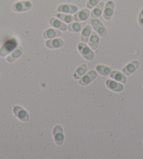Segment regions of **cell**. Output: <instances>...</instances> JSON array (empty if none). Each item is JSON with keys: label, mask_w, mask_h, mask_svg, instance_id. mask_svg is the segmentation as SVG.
<instances>
[{"label": "cell", "mask_w": 143, "mask_h": 159, "mask_svg": "<svg viewBox=\"0 0 143 159\" xmlns=\"http://www.w3.org/2000/svg\"><path fill=\"white\" fill-rule=\"evenodd\" d=\"M16 46H17V42L15 39H12L7 41L0 49V56L2 57L7 56L10 52L14 50Z\"/></svg>", "instance_id": "6da1fadb"}, {"label": "cell", "mask_w": 143, "mask_h": 159, "mask_svg": "<svg viewBox=\"0 0 143 159\" xmlns=\"http://www.w3.org/2000/svg\"><path fill=\"white\" fill-rule=\"evenodd\" d=\"M78 50L79 53L81 54L84 58L89 60V61H92L94 58V53L92 51L91 49L86 44L83 43H79L78 44Z\"/></svg>", "instance_id": "7a4b0ae2"}, {"label": "cell", "mask_w": 143, "mask_h": 159, "mask_svg": "<svg viewBox=\"0 0 143 159\" xmlns=\"http://www.w3.org/2000/svg\"><path fill=\"white\" fill-rule=\"evenodd\" d=\"M90 24H91L95 31L101 37H104L107 35V30L104 25L102 23L100 20L95 18H92L90 20Z\"/></svg>", "instance_id": "3957f363"}, {"label": "cell", "mask_w": 143, "mask_h": 159, "mask_svg": "<svg viewBox=\"0 0 143 159\" xmlns=\"http://www.w3.org/2000/svg\"><path fill=\"white\" fill-rule=\"evenodd\" d=\"M32 4L30 1L17 2L13 4V10L16 12H23L28 11L32 8Z\"/></svg>", "instance_id": "277c9868"}, {"label": "cell", "mask_w": 143, "mask_h": 159, "mask_svg": "<svg viewBox=\"0 0 143 159\" xmlns=\"http://www.w3.org/2000/svg\"><path fill=\"white\" fill-rule=\"evenodd\" d=\"M54 140L58 145L62 144L64 142V135H63L62 128L60 125H57L53 128Z\"/></svg>", "instance_id": "5b68a950"}, {"label": "cell", "mask_w": 143, "mask_h": 159, "mask_svg": "<svg viewBox=\"0 0 143 159\" xmlns=\"http://www.w3.org/2000/svg\"><path fill=\"white\" fill-rule=\"evenodd\" d=\"M96 77H97V72L95 70H90L79 81V83L81 86H87Z\"/></svg>", "instance_id": "8992f818"}, {"label": "cell", "mask_w": 143, "mask_h": 159, "mask_svg": "<svg viewBox=\"0 0 143 159\" xmlns=\"http://www.w3.org/2000/svg\"><path fill=\"white\" fill-rule=\"evenodd\" d=\"M114 9V3L112 1H108L105 4L104 8L103 17L107 20H110L112 17Z\"/></svg>", "instance_id": "52a82bcc"}, {"label": "cell", "mask_w": 143, "mask_h": 159, "mask_svg": "<svg viewBox=\"0 0 143 159\" xmlns=\"http://www.w3.org/2000/svg\"><path fill=\"white\" fill-rule=\"evenodd\" d=\"M77 11H78V7L74 4H60V6L58 7V12L70 13V14L75 13Z\"/></svg>", "instance_id": "ba28073f"}, {"label": "cell", "mask_w": 143, "mask_h": 159, "mask_svg": "<svg viewBox=\"0 0 143 159\" xmlns=\"http://www.w3.org/2000/svg\"><path fill=\"white\" fill-rule=\"evenodd\" d=\"M13 113H14L15 116L18 119L23 120V121H27L29 119V115L27 114V112L24 109L21 107H14V108H13Z\"/></svg>", "instance_id": "9c48e42d"}, {"label": "cell", "mask_w": 143, "mask_h": 159, "mask_svg": "<svg viewBox=\"0 0 143 159\" xmlns=\"http://www.w3.org/2000/svg\"><path fill=\"white\" fill-rule=\"evenodd\" d=\"M90 15V11L89 9H81V11H79L76 13H75V15L74 16V20L75 21L77 22H83V21H86L88 18L89 17Z\"/></svg>", "instance_id": "30bf717a"}, {"label": "cell", "mask_w": 143, "mask_h": 159, "mask_svg": "<svg viewBox=\"0 0 143 159\" xmlns=\"http://www.w3.org/2000/svg\"><path fill=\"white\" fill-rule=\"evenodd\" d=\"M139 62L137 60H134V61L129 63L128 65H126L125 67H123V72L126 75H131L133 74L135 71H136L139 67Z\"/></svg>", "instance_id": "8fae6325"}, {"label": "cell", "mask_w": 143, "mask_h": 159, "mask_svg": "<svg viewBox=\"0 0 143 159\" xmlns=\"http://www.w3.org/2000/svg\"><path fill=\"white\" fill-rule=\"evenodd\" d=\"M64 44V42L61 39H52L46 41V46L49 48H59Z\"/></svg>", "instance_id": "7c38bea8"}, {"label": "cell", "mask_w": 143, "mask_h": 159, "mask_svg": "<svg viewBox=\"0 0 143 159\" xmlns=\"http://www.w3.org/2000/svg\"><path fill=\"white\" fill-rule=\"evenodd\" d=\"M61 32L60 30H58L53 28H50L46 30V31L44 32V38L45 39H53V38L56 37H58L60 36H61Z\"/></svg>", "instance_id": "4fadbf2b"}, {"label": "cell", "mask_w": 143, "mask_h": 159, "mask_svg": "<svg viewBox=\"0 0 143 159\" xmlns=\"http://www.w3.org/2000/svg\"><path fill=\"white\" fill-rule=\"evenodd\" d=\"M23 48H22L21 46H18V47L15 48L14 50L12 51V53L7 57V60L9 62H13L16 59H18L19 57L21 56V55L23 54Z\"/></svg>", "instance_id": "5bb4252c"}, {"label": "cell", "mask_w": 143, "mask_h": 159, "mask_svg": "<svg viewBox=\"0 0 143 159\" xmlns=\"http://www.w3.org/2000/svg\"><path fill=\"white\" fill-rule=\"evenodd\" d=\"M106 85L109 89H110L115 92H120L123 90V86L122 84L117 83V81L107 80Z\"/></svg>", "instance_id": "9a60e30c"}, {"label": "cell", "mask_w": 143, "mask_h": 159, "mask_svg": "<svg viewBox=\"0 0 143 159\" xmlns=\"http://www.w3.org/2000/svg\"><path fill=\"white\" fill-rule=\"evenodd\" d=\"M49 23H50V25L52 27L62 30V31H65L67 29V26L66 25V24L55 18H51L49 19Z\"/></svg>", "instance_id": "2e32d148"}, {"label": "cell", "mask_w": 143, "mask_h": 159, "mask_svg": "<svg viewBox=\"0 0 143 159\" xmlns=\"http://www.w3.org/2000/svg\"><path fill=\"white\" fill-rule=\"evenodd\" d=\"M91 27L89 25L84 27L81 34V41L82 42L86 43L89 42V38L90 37V34H91Z\"/></svg>", "instance_id": "e0dca14e"}, {"label": "cell", "mask_w": 143, "mask_h": 159, "mask_svg": "<svg viewBox=\"0 0 143 159\" xmlns=\"http://www.w3.org/2000/svg\"><path fill=\"white\" fill-rule=\"evenodd\" d=\"M85 26V23H79V22H76V23H70L68 25L67 29L70 30V32H80L81 30Z\"/></svg>", "instance_id": "ac0fdd59"}, {"label": "cell", "mask_w": 143, "mask_h": 159, "mask_svg": "<svg viewBox=\"0 0 143 159\" xmlns=\"http://www.w3.org/2000/svg\"><path fill=\"white\" fill-rule=\"evenodd\" d=\"M104 6V2H101L100 3L96 5V7L91 13V18H99L102 14V12H103V7Z\"/></svg>", "instance_id": "d6986e66"}, {"label": "cell", "mask_w": 143, "mask_h": 159, "mask_svg": "<svg viewBox=\"0 0 143 159\" xmlns=\"http://www.w3.org/2000/svg\"><path fill=\"white\" fill-rule=\"evenodd\" d=\"M110 76L111 78L115 79L117 81L121 82V83H126V77L122 72H119V71H113V72H112L110 73Z\"/></svg>", "instance_id": "ffe728a7"}, {"label": "cell", "mask_w": 143, "mask_h": 159, "mask_svg": "<svg viewBox=\"0 0 143 159\" xmlns=\"http://www.w3.org/2000/svg\"><path fill=\"white\" fill-rule=\"evenodd\" d=\"M99 44V36L95 32H91V36H90L89 40V46L93 50H95L98 48Z\"/></svg>", "instance_id": "44dd1931"}, {"label": "cell", "mask_w": 143, "mask_h": 159, "mask_svg": "<svg viewBox=\"0 0 143 159\" xmlns=\"http://www.w3.org/2000/svg\"><path fill=\"white\" fill-rule=\"evenodd\" d=\"M87 71V66L86 65L83 64L79 66V67L76 68V70H75V72H74V75L73 76L74 78L75 79H78L80 77H81L82 76L84 75H85Z\"/></svg>", "instance_id": "7402d4cb"}, {"label": "cell", "mask_w": 143, "mask_h": 159, "mask_svg": "<svg viewBox=\"0 0 143 159\" xmlns=\"http://www.w3.org/2000/svg\"><path fill=\"white\" fill-rule=\"evenodd\" d=\"M95 70L97 72H98V73L100 74V75L104 76L109 75L112 72V69L110 67H107L105 65H97L95 67Z\"/></svg>", "instance_id": "603a6c76"}, {"label": "cell", "mask_w": 143, "mask_h": 159, "mask_svg": "<svg viewBox=\"0 0 143 159\" xmlns=\"http://www.w3.org/2000/svg\"><path fill=\"white\" fill-rule=\"evenodd\" d=\"M57 18H59L60 20H62L65 23H70L73 21L74 18L71 15H67V14H63V13H58L56 15Z\"/></svg>", "instance_id": "cb8c5ba5"}, {"label": "cell", "mask_w": 143, "mask_h": 159, "mask_svg": "<svg viewBox=\"0 0 143 159\" xmlns=\"http://www.w3.org/2000/svg\"><path fill=\"white\" fill-rule=\"evenodd\" d=\"M99 2H100V0H89L87 2L86 7L88 9H93L99 3Z\"/></svg>", "instance_id": "d4e9b609"}, {"label": "cell", "mask_w": 143, "mask_h": 159, "mask_svg": "<svg viewBox=\"0 0 143 159\" xmlns=\"http://www.w3.org/2000/svg\"><path fill=\"white\" fill-rule=\"evenodd\" d=\"M138 23L140 27H143V9L140 11L138 16Z\"/></svg>", "instance_id": "484cf974"}, {"label": "cell", "mask_w": 143, "mask_h": 159, "mask_svg": "<svg viewBox=\"0 0 143 159\" xmlns=\"http://www.w3.org/2000/svg\"><path fill=\"white\" fill-rule=\"evenodd\" d=\"M21 1H23V0H21Z\"/></svg>", "instance_id": "4316f807"}]
</instances>
